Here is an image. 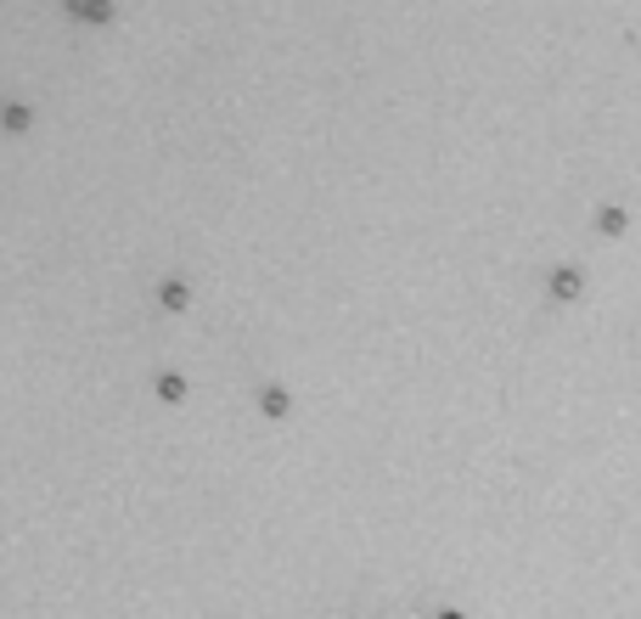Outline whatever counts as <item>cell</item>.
Here are the masks:
<instances>
[{
  "mask_svg": "<svg viewBox=\"0 0 641 619\" xmlns=\"http://www.w3.org/2000/svg\"><path fill=\"white\" fill-rule=\"evenodd\" d=\"M546 287H552L557 305H574V299L585 293V271H580V265H557V271L546 276Z\"/></svg>",
  "mask_w": 641,
  "mask_h": 619,
  "instance_id": "cell-1",
  "label": "cell"
},
{
  "mask_svg": "<svg viewBox=\"0 0 641 619\" xmlns=\"http://www.w3.org/2000/svg\"><path fill=\"white\" fill-rule=\"evenodd\" d=\"M67 17H79V23H113V0H67Z\"/></svg>",
  "mask_w": 641,
  "mask_h": 619,
  "instance_id": "cell-2",
  "label": "cell"
},
{
  "mask_svg": "<svg viewBox=\"0 0 641 619\" xmlns=\"http://www.w3.org/2000/svg\"><path fill=\"white\" fill-rule=\"evenodd\" d=\"M158 305H163V310H186V305H192V287H186L181 276H163V282H158Z\"/></svg>",
  "mask_w": 641,
  "mask_h": 619,
  "instance_id": "cell-3",
  "label": "cell"
},
{
  "mask_svg": "<svg viewBox=\"0 0 641 619\" xmlns=\"http://www.w3.org/2000/svg\"><path fill=\"white\" fill-rule=\"evenodd\" d=\"M259 411H264V417H287V411H293V395H287L282 383H264V388H259Z\"/></svg>",
  "mask_w": 641,
  "mask_h": 619,
  "instance_id": "cell-4",
  "label": "cell"
},
{
  "mask_svg": "<svg viewBox=\"0 0 641 619\" xmlns=\"http://www.w3.org/2000/svg\"><path fill=\"white\" fill-rule=\"evenodd\" d=\"M625 225H630V214H625L619 203H607V209L596 214V232H602V237H619V232H625Z\"/></svg>",
  "mask_w": 641,
  "mask_h": 619,
  "instance_id": "cell-5",
  "label": "cell"
},
{
  "mask_svg": "<svg viewBox=\"0 0 641 619\" xmlns=\"http://www.w3.org/2000/svg\"><path fill=\"white\" fill-rule=\"evenodd\" d=\"M158 400H169V406L186 400V377L181 372H158Z\"/></svg>",
  "mask_w": 641,
  "mask_h": 619,
  "instance_id": "cell-6",
  "label": "cell"
},
{
  "mask_svg": "<svg viewBox=\"0 0 641 619\" xmlns=\"http://www.w3.org/2000/svg\"><path fill=\"white\" fill-rule=\"evenodd\" d=\"M0 124H7V129H12V136H23V129L34 124V113H28L23 102H7V108H0Z\"/></svg>",
  "mask_w": 641,
  "mask_h": 619,
  "instance_id": "cell-7",
  "label": "cell"
},
{
  "mask_svg": "<svg viewBox=\"0 0 641 619\" xmlns=\"http://www.w3.org/2000/svg\"><path fill=\"white\" fill-rule=\"evenodd\" d=\"M428 619H467L461 608H439V614H428Z\"/></svg>",
  "mask_w": 641,
  "mask_h": 619,
  "instance_id": "cell-8",
  "label": "cell"
}]
</instances>
